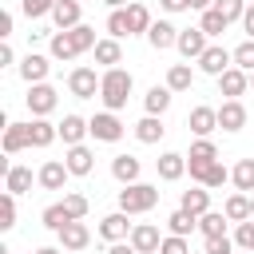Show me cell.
<instances>
[{"instance_id": "1", "label": "cell", "mask_w": 254, "mask_h": 254, "mask_svg": "<svg viewBox=\"0 0 254 254\" xmlns=\"http://www.w3.org/2000/svg\"><path fill=\"white\" fill-rule=\"evenodd\" d=\"M131 83H135L131 71H123V67H107V71H103V83H99V99H103V107H107V111L127 107Z\"/></svg>"}, {"instance_id": "27", "label": "cell", "mask_w": 254, "mask_h": 254, "mask_svg": "<svg viewBox=\"0 0 254 254\" xmlns=\"http://www.w3.org/2000/svg\"><path fill=\"white\" fill-rule=\"evenodd\" d=\"M24 147H32L28 123H8V127H4V155H20Z\"/></svg>"}, {"instance_id": "40", "label": "cell", "mask_w": 254, "mask_h": 254, "mask_svg": "<svg viewBox=\"0 0 254 254\" xmlns=\"http://www.w3.org/2000/svg\"><path fill=\"white\" fill-rule=\"evenodd\" d=\"M56 4H60V0H20V12H24L28 20H40V16H52Z\"/></svg>"}, {"instance_id": "8", "label": "cell", "mask_w": 254, "mask_h": 254, "mask_svg": "<svg viewBox=\"0 0 254 254\" xmlns=\"http://www.w3.org/2000/svg\"><path fill=\"white\" fill-rule=\"evenodd\" d=\"M127 242H131L139 254H159V246H163V234H159V226H155V222H135Z\"/></svg>"}, {"instance_id": "6", "label": "cell", "mask_w": 254, "mask_h": 254, "mask_svg": "<svg viewBox=\"0 0 254 254\" xmlns=\"http://www.w3.org/2000/svg\"><path fill=\"white\" fill-rule=\"evenodd\" d=\"M226 67H234V52H226L222 44H210V48L198 56V71H206V75H214V79H218Z\"/></svg>"}, {"instance_id": "2", "label": "cell", "mask_w": 254, "mask_h": 254, "mask_svg": "<svg viewBox=\"0 0 254 254\" xmlns=\"http://www.w3.org/2000/svg\"><path fill=\"white\" fill-rule=\"evenodd\" d=\"M155 206H159V187H151V183H127L119 190V210H127V214H147Z\"/></svg>"}, {"instance_id": "19", "label": "cell", "mask_w": 254, "mask_h": 254, "mask_svg": "<svg viewBox=\"0 0 254 254\" xmlns=\"http://www.w3.org/2000/svg\"><path fill=\"white\" fill-rule=\"evenodd\" d=\"M246 87H250V71H242V67H226V71L218 75V91H222L226 99L246 95Z\"/></svg>"}, {"instance_id": "10", "label": "cell", "mask_w": 254, "mask_h": 254, "mask_svg": "<svg viewBox=\"0 0 254 254\" xmlns=\"http://www.w3.org/2000/svg\"><path fill=\"white\" fill-rule=\"evenodd\" d=\"M48 56H52V60H64V64H71L75 56H83V48H79V40H75V32L67 28V32H52V44H48Z\"/></svg>"}, {"instance_id": "29", "label": "cell", "mask_w": 254, "mask_h": 254, "mask_svg": "<svg viewBox=\"0 0 254 254\" xmlns=\"http://www.w3.org/2000/svg\"><path fill=\"white\" fill-rule=\"evenodd\" d=\"M171 99H175V91H171L167 83H163V87L155 83V87H151V91L143 95V107H147V115H163V111L171 107Z\"/></svg>"}, {"instance_id": "35", "label": "cell", "mask_w": 254, "mask_h": 254, "mask_svg": "<svg viewBox=\"0 0 254 254\" xmlns=\"http://www.w3.org/2000/svg\"><path fill=\"white\" fill-rule=\"evenodd\" d=\"M167 230H171V234H183V238H187L190 230H198V218H194L190 210H183V206H179V210H171V214H167Z\"/></svg>"}, {"instance_id": "34", "label": "cell", "mask_w": 254, "mask_h": 254, "mask_svg": "<svg viewBox=\"0 0 254 254\" xmlns=\"http://www.w3.org/2000/svg\"><path fill=\"white\" fill-rule=\"evenodd\" d=\"M222 210H226V218H230V222H246V218H250V194H246V190L230 194V198L222 202Z\"/></svg>"}, {"instance_id": "56", "label": "cell", "mask_w": 254, "mask_h": 254, "mask_svg": "<svg viewBox=\"0 0 254 254\" xmlns=\"http://www.w3.org/2000/svg\"><path fill=\"white\" fill-rule=\"evenodd\" d=\"M36 254H64V250H56V246H40Z\"/></svg>"}, {"instance_id": "41", "label": "cell", "mask_w": 254, "mask_h": 254, "mask_svg": "<svg viewBox=\"0 0 254 254\" xmlns=\"http://www.w3.org/2000/svg\"><path fill=\"white\" fill-rule=\"evenodd\" d=\"M187 159H198V163H214V159H218V147H214L210 139H194Z\"/></svg>"}, {"instance_id": "31", "label": "cell", "mask_w": 254, "mask_h": 254, "mask_svg": "<svg viewBox=\"0 0 254 254\" xmlns=\"http://www.w3.org/2000/svg\"><path fill=\"white\" fill-rule=\"evenodd\" d=\"M226 210H206V214H198V234L202 238H214V234H226Z\"/></svg>"}, {"instance_id": "47", "label": "cell", "mask_w": 254, "mask_h": 254, "mask_svg": "<svg viewBox=\"0 0 254 254\" xmlns=\"http://www.w3.org/2000/svg\"><path fill=\"white\" fill-rule=\"evenodd\" d=\"M159 254H190V242L183 234H167L163 246H159Z\"/></svg>"}, {"instance_id": "20", "label": "cell", "mask_w": 254, "mask_h": 254, "mask_svg": "<svg viewBox=\"0 0 254 254\" xmlns=\"http://www.w3.org/2000/svg\"><path fill=\"white\" fill-rule=\"evenodd\" d=\"M218 127L230 131V135L246 127V107H242V99H222V107H218Z\"/></svg>"}, {"instance_id": "12", "label": "cell", "mask_w": 254, "mask_h": 254, "mask_svg": "<svg viewBox=\"0 0 254 254\" xmlns=\"http://www.w3.org/2000/svg\"><path fill=\"white\" fill-rule=\"evenodd\" d=\"M67 179H71V171H67L64 159H48V163L40 167V175H36V183H40L44 190H64Z\"/></svg>"}, {"instance_id": "49", "label": "cell", "mask_w": 254, "mask_h": 254, "mask_svg": "<svg viewBox=\"0 0 254 254\" xmlns=\"http://www.w3.org/2000/svg\"><path fill=\"white\" fill-rule=\"evenodd\" d=\"M159 8H163V12H171V16H175V12H187V8H190V4H187V0H159Z\"/></svg>"}, {"instance_id": "13", "label": "cell", "mask_w": 254, "mask_h": 254, "mask_svg": "<svg viewBox=\"0 0 254 254\" xmlns=\"http://www.w3.org/2000/svg\"><path fill=\"white\" fill-rule=\"evenodd\" d=\"M127 218H131L127 210L107 214V218L99 222V238H103V242H127V238H131V226H135V222H127Z\"/></svg>"}, {"instance_id": "45", "label": "cell", "mask_w": 254, "mask_h": 254, "mask_svg": "<svg viewBox=\"0 0 254 254\" xmlns=\"http://www.w3.org/2000/svg\"><path fill=\"white\" fill-rule=\"evenodd\" d=\"M214 8H218V12H222V16L230 20V24L246 16V0H214Z\"/></svg>"}, {"instance_id": "52", "label": "cell", "mask_w": 254, "mask_h": 254, "mask_svg": "<svg viewBox=\"0 0 254 254\" xmlns=\"http://www.w3.org/2000/svg\"><path fill=\"white\" fill-rule=\"evenodd\" d=\"M107 254H139V250H135L131 242H111V246H107Z\"/></svg>"}, {"instance_id": "18", "label": "cell", "mask_w": 254, "mask_h": 254, "mask_svg": "<svg viewBox=\"0 0 254 254\" xmlns=\"http://www.w3.org/2000/svg\"><path fill=\"white\" fill-rule=\"evenodd\" d=\"M147 44H151L155 52H167V48L179 44V28H175L171 20H155V24L147 28Z\"/></svg>"}, {"instance_id": "38", "label": "cell", "mask_w": 254, "mask_h": 254, "mask_svg": "<svg viewBox=\"0 0 254 254\" xmlns=\"http://www.w3.org/2000/svg\"><path fill=\"white\" fill-rule=\"evenodd\" d=\"M107 36H115V40L131 36V28H127V8H111V16H107Z\"/></svg>"}, {"instance_id": "15", "label": "cell", "mask_w": 254, "mask_h": 254, "mask_svg": "<svg viewBox=\"0 0 254 254\" xmlns=\"http://www.w3.org/2000/svg\"><path fill=\"white\" fill-rule=\"evenodd\" d=\"M60 246H64V250H71V254H79V250H87V246H91V230L83 226V218H71V222L60 230Z\"/></svg>"}, {"instance_id": "53", "label": "cell", "mask_w": 254, "mask_h": 254, "mask_svg": "<svg viewBox=\"0 0 254 254\" xmlns=\"http://www.w3.org/2000/svg\"><path fill=\"white\" fill-rule=\"evenodd\" d=\"M0 36H4V40L12 36V12H4V16H0Z\"/></svg>"}, {"instance_id": "57", "label": "cell", "mask_w": 254, "mask_h": 254, "mask_svg": "<svg viewBox=\"0 0 254 254\" xmlns=\"http://www.w3.org/2000/svg\"><path fill=\"white\" fill-rule=\"evenodd\" d=\"M250 218H254V194H250Z\"/></svg>"}, {"instance_id": "46", "label": "cell", "mask_w": 254, "mask_h": 254, "mask_svg": "<svg viewBox=\"0 0 254 254\" xmlns=\"http://www.w3.org/2000/svg\"><path fill=\"white\" fill-rule=\"evenodd\" d=\"M202 250H206V254H234V238H230V234H214V238H206Z\"/></svg>"}, {"instance_id": "39", "label": "cell", "mask_w": 254, "mask_h": 254, "mask_svg": "<svg viewBox=\"0 0 254 254\" xmlns=\"http://www.w3.org/2000/svg\"><path fill=\"white\" fill-rule=\"evenodd\" d=\"M64 206H67L71 218H87V210H91L87 194H79V190H67V194H64Z\"/></svg>"}, {"instance_id": "51", "label": "cell", "mask_w": 254, "mask_h": 254, "mask_svg": "<svg viewBox=\"0 0 254 254\" xmlns=\"http://www.w3.org/2000/svg\"><path fill=\"white\" fill-rule=\"evenodd\" d=\"M12 60H16V52H12V44L4 40V44H0V67H8Z\"/></svg>"}, {"instance_id": "7", "label": "cell", "mask_w": 254, "mask_h": 254, "mask_svg": "<svg viewBox=\"0 0 254 254\" xmlns=\"http://www.w3.org/2000/svg\"><path fill=\"white\" fill-rule=\"evenodd\" d=\"M187 127H190V135H194V139H210V131H218V107L198 103V107L187 115Z\"/></svg>"}, {"instance_id": "48", "label": "cell", "mask_w": 254, "mask_h": 254, "mask_svg": "<svg viewBox=\"0 0 254 254\" xmlns=\"http://www.w3.org/2000/svg\"><path fill=\"white\" fill-rule=\"evenodd\" d=\"M222 183H230V171H226V167L214 159V163H210V175H206V187H210V190H218Z\"/></svg>"}, {"instance_id": "33", "label": "cell", "mask_w": 254, "mask_h": 254, "mask_svg": "<svg viewBox=\"0 0 254 254\" xmlns=\"http://www.w3.org/2000/svg\"><path fill=\"white\" fill-rule=\"evenodd\" d=\"M4 190H12V194H28V190H32V171L12 163V171L4 175Z\"/></svg>"}, {"instance_id": "36", "label": "cell", "mask_w": 254, "mask_h": 254, "mask_svg": "<svg viewBox=\"0 0 254 254\" xmlns=\"http://www.w3.org/2000/svg\"><path fill=\"white\" fill-rule=\"evenodd\" d=\"M230 183H234L238 190L254 194V159H238V163H234V171H230Z\"/></svg>"}, {"instance_id": "11", "label": "cell", "mask_w": 254, "mask_h": 254, "mask_svg": "<svg viewBox=\"0 0 254 254\" xmlns=\"http://www.w3.org/2000/svg\"><path fill=\"white\" fill-rule=\"evenodd\" d=\"M48 71H52V56H40V52H28L24 60H20V79L32 87V83H44L48 79Z\"/></svg>"}, {"instance_id": "37", "label": "cell", "mask_w": 254, "mask_h": 254, "mask_svg": "<svg viewBox=\"0 0 254 254\" xmlns=\"http://www.w3.org/2000/svg\"><path fill=\"white\" fill-rule=\"evenodd\" d=\"M40 222H44L48 230H56V234H60V230H64V226L71 222V214H67V206H64V202H52V206H44Z\"/></svg>"}, {"instance_id": "26", "label": "cell", "mask_w": 254, "mask_h": 254, "mask_svg": "<svg viewBox=\"0 0 254 254\" xmlns=\"http://www.w3.org/2000/svg\"><path fill=\"white\" fill-rule=\"evenodd\" d=\"M163 135H167L163 115H143V119L135 123V139H139V143H147V147H151V143H159Z\"/></svg>"}, {"instance_id": "25", "label": "cell", "mask_w": 254, "mask_h": 254, "mask_svg": "<svg viewBox=\"0 0 254 254\" xmlns=\"http://www.w3.org/2000/svg\"><path fill=\"white\" fill-rule=\"evenodd\" d=\"M179 206H183V210H190L194 218H198V214H206V210H210V187H202V183H198V187H190V190H183V198H179Z\"/></svg>"}, {"instance_id": "22", "label": "cell", "mask_w": 254, "mask_h": 254, "mask_svg": "<svg viewBox=\"0 0 254 254\" xmlns=\"http://www.w3.org/2000/svg\"><path fill=\"white\" fill-rule=\"evenodd\" d=\"M28 135H32V147H52L56 139H60V123H48V115H36L32 123H28Z\"/></svg>"}, {"instance_id": "28", "label": "cell", "mask_w": 254, "mask_h": 254, "mask_svg": "<svg viewBox=\"0 0 254 254\" xmlns=\"http://www.w3.org/2000/svg\"><path fill=\"white\" fill-rule=\"evenodd\" d=\"M151 24H155V20H151V8L139 4V0H131V4H127V28H131V36H147Z\"/></svg>"}, {"instance_id": "23", "label": "cell", "mask_w": 254, "mask_h": 254, "mask_svg": "<svg viewBox=\"0 0 254 254\" xmlns=\"http://www.w3.org/2000/svg\"><path fill=\"white\" fill-rule=\"evenodd\" d=\"M91 52H95V64H99L103 71H107V67H119V64H123V44H119L115 36L99 40V44H95Z\"/></svg>"}, {"instance_id": "59", "label": "cell", "mask_w": 254, "mask_h": 254, "mask_svg": "<svg viewBox=\"0 0 254 254\" xmlns=\"http://www.w3.org/2000/svg\"><path fill=\"white\" fill-rule=\"evenodd\" d=\"M202 254H206V250H202Z\"/></svg>"}, {"instance_id": "30", "label": "cell", "mask_w": 254, "mask_h": 254, "mask_svg": "<svg viewBox=\"0 0 254 254\" xmlns=\"http://www.w3.org/2000/svg\"><path fill=\"white\" fill-rule=\"evenodd\" d=\"M190 83H194V71H190V64H171L167 67V87L179 95V91H190Z\"/></svg>"}, {"instance_id": "32", "label": "cell", "mask_w": 254, "mask_h": 254, "mask_svg": "<svg viewBox=\"0 0 254 254\" xmlns=\"http://www.w3.org/2000/svg\"><path fill=\"white\" fill-rule=\"evenodd\" d=\"M198 28H202V32L214 40V36H222V32L230 28V20H226L218 8H206V12H198Z\"/></svg>"}, {"instance_id": "21", "label": "cell", "mask_w": 254, "mask_h": 254, "mask_svg": "<svg viewBox=\"0 0 254 254\" xmlns=\"http://www.w3.org/2000/svg\"><path fill=\"white\" fill-rule=\"evenodd\" d=\"M83 135H91V123H87L83 115H64V119H60V139H64V147L83 143Z\"/></svg>"}, {"instance_id": "54", "label": "cell", "mask_w": 254, "mask_h": 254, "mask_svg": "<svg viewBox=\"0 0 254 254\" xmlns=\"http://www.w3.org/2000/svg\"><path fill=\"white\" fill-rule=\"evenodd\" d=\"M194 12H206V8H214V0H187Z\"/></svg>"}, {"instance_id": "17", "label": "cell", "mask_w": 254, "mask_h": 254, "mask_svg": "<svg viewBox=\"0 0 254 254\" xmlns=\"http://www.w3.org/2000/svg\"><path fill=\"white\" fill-rule=\"evenodd\" d=\"M52 24H56V32H67V28L83 24V4L79 0H60L52 8Z\"/></svg>"}, {"instance_id": "16", "label": "cell", "mask_w": 254, "mask_h": 254, "mask_svg": "<svg viewBox=\"0 0 254 254\" xmlns=\"http://www.w3.org/2000/svg\"><path fill=\"white\" fill-rule=\"evenodd\" d=\"M155 171H159L163 183H179V179L187 175V155H179V151H163V155L155 159Z\"/></svg>"}, {"instance_id": "43", "label": "cell", "mask_w": 254, "mask_h": 254, "mask_svg": "<svg viewBox=\"0 0 254 254\" xmlns=\"http://www.w3.org/2000/svg\"><path fill=\"white\" fill-rule=\"evenodd\" d=\"M234 246L246 250V254H254V218L238 222V230H234Z\"/></svg>"}, {"instance_id": "50", "label": "cell", "mask_w": 254, "mask_h": 254, "mask_svg": "<svg viewBox=\"0 0 254 254\" xmlns=\"http://www.w3.org/2000/svg\"><path fill=\"white\" fill-rule=\"evenodd\" d=\"M242 32H246V40H254V4H246V16H242Z\"/></svg>"}, {"instance_id": "4", "label": "cell", "mask_w": 254, "mask_h": 254, "mask_svg": "<svg viewBox=\"0 0 254 254\" xmlns=\"http://www.w3.org/2000/svg\"><path fill=\"white\" fill-rule=\"evenodd\" d=\"M24 103H28L32 119H36V115H52V111H56V103H60V91H56V87L44 79V83H32V87H28Z\"/></svg>"}, {"instance_id": "24", "label": "cell", "mask_w": 254, "mask_h": 254, "mask_svg": "<svg viewBox=\"0 0 254 254\" xmlns=\"http://www.w3.org/2000/svg\"><path fill=\"white\" fill-rule=\"evenodd\" d=\"M111 175H115V183H139V175H143V163L135 159V155H115L111 159Z\"/></svg>"}, {"instance_id": "5", "label": "cell", "mask_w": 254, "mask_h": 254, "mask_svg": "<svg viewBox=\"0 0 254 254\" xmlns=\"http://www.w3.org/2000/svg\"><path fill=\"white\" fill-rule=\"evenodd\" d=\"M87 123H91V139H95V143H119V139H123V131H127V127L119 123V115H115V111H95Z\"/></svg>"}, {"instance_id": "58", "label": "cell", "mask_w": 254, "mask_h": 254, "mask_svg": "<svg viewBox=\"0 0 254 254\" xmlns=\"http://www.w3.org/2000/svg\"><path fill=\"white\" fill-rule=\"evenodd\" d=\"M250 87H254V71H250Z\"/></svg>"}, {"instance_id": "44", "label": "cell", "mask_w": 254, "mask_h": 254, "mask_svg": "<svg viewBox=\"0 0 254 254\" xmlns=\"http://www.w3.org/2000/svg\"><path fill=\"white\" fill-rule=\"evenodd\" d=\"M234 67L254 71V40H242V44L234 48Z\"/></svg>"}, {"instance_id": "3", "label": "cell", "mask_w": 254, "mask_h": 254, "mask_svg": "<svg viewBox=\"0 0 254 254\" xmlns=\"http://www.w3.org/2000/svg\"><path fill=\"white\" fill-rule=\"evenodd\" d=\"M99 83H103V75H95V67H71L67 71V91L75 99H95Z\"/></svg>"}, {"instance_id": "14", "label": "cell", "mask_w": 254, "mask_h": 254, "mask_svg": "<svg viewBox=\"0 0 254 254\" xmlns=\"http://www.w3.org/2000/svg\"><path fill=\"white\" fill-rule=\"evenodd\" d=\"M64 163H67V171H71L75 179H83V175H91V171H95V151H91L87 143H75V147H67Z\"/></svg>"}, {"instance_id": "42", "label": "cell", "mask_w": 254, "mask_h": 254, "mask_svg": "<svg viewBox=\"0 0 254 254\" xmlns=\"http://www.w3.org/2000/svg\"><path fill=\"white\" fill-rule=\"evenodd\" d=\"M12 226H16V194L4 190V198H0V230H12Z\"/></svg>"}, {"instance_id": "9", "label": "cell", "mask_w": 254, "mask_h": 254, "mask_svg": "<svg viewBox=\"0 0 254 254\" xmlns=\"http://www.w3.org/2000/svg\"><path fill=\"white\" fill-rule=\"evenodd\" d=\"M175 48H179V56H183V60H198V56L210 48V36H206L202 28H183Z\"/></svg>"}, {"instance_id": "55", "label": "cell", "mask_w": 254, "mask_h": 254, "mask_svg": "<svg viewBox=\"0 0 254 254\" xmlns=\"http://www.w3.org/2000/svg\"><path fill=\"white\" fill-rule=\"evenodd\" d=\"M103 4H107V8H127L131 0H103Z\"/></svg>"}]
</instances>
